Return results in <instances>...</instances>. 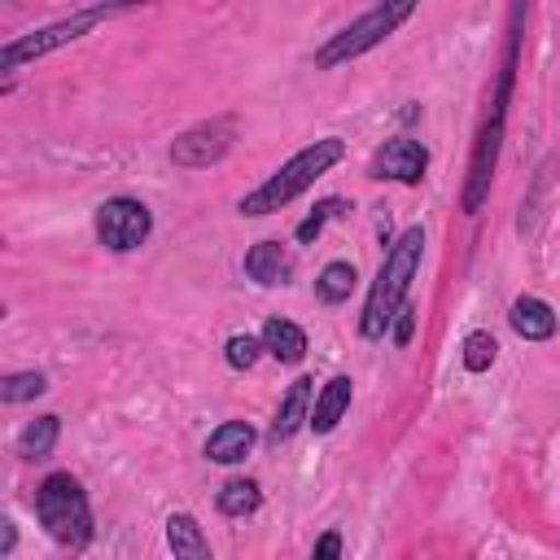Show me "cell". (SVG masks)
Masks as SVG:
<instances>
[{
  "label": "cell",
  "instance_id": "cell-10",
  "mask_svg": "<svg viewBox=\"0 0 560 560\" xmlns=\"http://www.w3.org/2000/svg\"><path fill=\"white\" fill-rule=\"evenodd\" d=\"M512 328L521 337H529V341H542V337L556 332V315H551V306L542 298H516L512 302Z\"/></svg>",
  "mask_w": 560,
  "mask_h": 560
},
{
  "label": "cell",
  "instance_id": "cell-6",
  "mask_svg": "<svg viewBox=\"0 0 560 560\" xmlns=\"http://www.w3.org/2000/svg\"><path fill=\"white\" fill-rule=\"evenodd\" d=\"M424 162H429L424 144H416V140H407V136H398V140H389V144L372 158V175H376V179L416 184V179L424 175Z\"/></svg>",
  "mask_w": 560,
  "mask_h": 560
},
{
  "label": "cell",
  "instance_id": "cell-5",
  "mask_svg": "<svg viewBox=\"0 0 560 560\" xmlns=\"http://www.w3.org/2000/svg\"><path fill=\"white\" fill-rule=\"evenodd\" d=\"M96 232H101V241H105L109 249L127 254V249H136V245L149 236V210H144L140 201H131V197H114V201L101 206Z\"/></svg>",
  "mask_w": 560,
  "mask_h": 560
},
{
  "label": "cell",
  "instance_id": "cell-13",
  "mask_svg": "<svg viewBox=\"0 0 560 560\" xmlns=\"http://www.w3.org/2000/svg\"><path fill=\"white\" fill-rule=\"evenodd\" d=\"M262 350H271L280 363H298V359L306 354V337H302L298 324H289V319H271V324L262 328Z\"/></svg>",
  "mask_w": 560,
  "mask_h": 560
},
{
  "label": "cell",
  "instance_id": "cell-19",
  "mask_svg": "<svg viewBox=\"0 0 560 560\" xmlns=\"http://www.w3.org/2000/svg\"><path fill=\"white\" fill-rule=\"evenodd\" d=\"M494 350H499V346H494L490 332H468V337H464V368H468V372H486V368L494 363Z\"/></svg>",
  "mask_w": 560,
  "mask_h": 560
},
{
  "label": "cell",
  "instance_id": "cell-9",
  "mask_svg": "<svg viewBox=\"0 0 560 560\" xmlns=\"http://www.w3.org/2000/svg\"><path fill=\"white\" fill-rule=\"evenodd\" d=\"M289 254L276 245V241H262V245H254L249 254H245V271L258 280V284H284L289 280Z\"/></svg>",
  "mask_w": 560,
  "mask_h": 560
},
{
  "label": "cell",
  "instance_id": "cell-11",
  "mask_svg": "<svg viewBox=\"0 0 560 560\" xmlns=\"http://www.w3.org/2000/svg\"><path fill=\"white\" fill-rule=\"evenodd\" d=\"M249 446H254V429H249V424H241V420H232V424H219V429L210 433L206 455H210V459H219V464H236V459H245V455H249Z\"/></svg>",
  "mask_w": 560,
  "mask_h": 560
},
{
  "label": "cell",
  "instance_id": "cell-17",
  "mask_svg": "<svg viewBox=\"0 0 560 560\" xmlns=\"http://www.w3.org/2000/svg\"><path fill=\"white\" fill-rule=\"evenodd\" d=\"M166 538H171L175 556H206V538H201L192 516H171L166 521Z\"/></svg>",
  "mask_w": 560,
  "mask_h": 560
},
{
  "label": "cell",
  "instance_id": "cell-12",
  "mask_svg": "<svg viewBox=\"0 0 560 560\" xmlns=\"http://www.w3.org/2000/svg\"><path fill=\"white\" fill-rule=\"evenodd\" d=\"M346 407H350V376H332V381L324 385V394L315 398V411H311L315 433H328V429L346 416Z\"/></svg>",
  "mask_w": 560,
  "mask_h": 560
},
{
  "label": "cell",
  "instance_id": "cell-3",
  "mask_svg": "<svg viewBox=\"0 0 560 560\" xmlns=\"http://www.w3.org/2000/svg\"><path fill=\"white\" fill-rule=\"evenodd\" d=\"M35 508H39L44 529H48L57 542H70V547L88 542V534H92V512H88V499H83V490H79V481H74L70 472H52V477L39 486Z\"/></svg>",
  "mask_w": 560,
  "mask_h": 560
},
{
  "label": "cell",
  "instance_id": "cell-24",
  "mask_svg": "<svg viewBox=\"0 0 560 560\" xmlns=\"http://www.w3.org/2000/svg\"><path fill=\"white\" fill-rule=\"evenodd\" d=\"M341 551V538L337 534H324L319 542H315V556H337Z\"/></svg>",
  "mask_w": 560,
  "mask_h": 560
},
{
  "label": "cell",
  "instance_id": "cell-1",
  "mask_svg": "<svg viewBox=\"0 0 560 560\" xmlns=\"http://www.w3.org/2000/svg\"><path fill=\"white\" fill-rule=\"evenodd\" d=\"M420 245H424V232H420V228H407V232L398 236V245L389 249V258H385L376 284H372V293H368V306H363V324H359L363 337H381V332L394 324V315H398V306H402V298H407V284H411V276H416V267H420Z\"/></svg>",
  "mask_w": 560,
  "mask_h": 560
},
{
  "label": "cell",
  "instance_id": "cell-8",
  "mask_svg": "<svg viewBox=\"0 0 560 560\" xmlns=\"http://www.w3.org/2000/svg\"><path fill=\"white\" fill-rule=\"evenodd\" d=\"M223 149H228V127H197V131H188L184 140H175L171 158L184 162V166H206V162L219 158Z\"/></svg>",
  "mask_w": 560,
  "mask_h": 560
},
{
  "label": "cell",
  "instance_id": "cell-18",
  "mask_svg": "<svg viewBox=\"0 0 560 560\" xmlns=\"http://www.w3.org/2000/svg\"><path fill=\"white\" fill-rule=\"evenodd\" d=\"M258 486L254 481H228L223 490H219V508L228 512V516H249L254 508H258Z\"/></svg>",
  "mask_w": 560,
  "mask_h": 560
},
{
  "label": "cell",
  "instance_id": "cell-23",
  "mask_svg": "<svg viewBox=\"0 0 560 560\" xmlns=\"http://www.w3.org/2000/svg\"><path fill=\"white\" fill-rule=\"evenodd\" d=\"M394 319H398L394 337H398V341H407V337H411V324H416V311H411V306H398V315H394Z\"/></svg>",
  "mask_w": 560,
  "mask_h": 560
},
{
  "label": "cell",
  "instance_id": "cell-15",
  "mask_svg": "<svg viewBox=\"0 0 560 560\" xmlns=\"http://www.w3.org/2000/svg\"><path fill=\"white\" fill-rule=\"evenodd\" d=\"M52 442H57V416H39L35 424H26V429H22L18 451H22L26 459H44V455L52 451Z\"/></svg>",
  "mask_w": 560,
  "mask_h": 560
},
{
  "label": "cell",
  "instance_id": "cell-21",
  "mask_svg": "<svg viewBox=\"0 0 560 560\" xmlns=\"http://www.w3.org/2000/svg\"><path fill=\"white\" fill-rule=\"evenodd\" d=\"M39 389H44V376L39 372H22V376H9L0 394H4V402H22V398H35Z\"/></svg>",
  "mask_w": 560,
  "mask_h": 560
},
{
  "label": "cell",
  "instance_id": "cell-7",
  "mask_svg": "<svg viewBox=\"0 0 560 560\" xmlns=\"http://www.w3.org/2000/svg\"><path fill=\"white\" fill-rule=\"evenodd\" d=\"M101 13H79V18H70V22H57V26H48V31H39V35H31V39H22V44H9L4 48V66L13 70L22 57H39V52H48V48H57V44H66V39H79L92 22H96Z\"/></svg>",
  "mask_w": 560,
  "mask_h": 560
},
{
  "label": "cell",
  "instance_id": "cell-2",
  "mask_svg": "<svg viewBox=\"0 0 560 560\" xmlns=\"http://www.w3.org/2000/svg\"><path fill=\"white\" fill-rule=\"evenodd\" d=\"M341 158V140H315L311 149H302V153H293L262 188H254L245 201H241V214H271V210H280L284 201H293L302 188H311L332 162Z\"/></svg>",
  "mask_w": 560,
  "mask_h": 560
},
{
  "label": "cell",
  "instance_id": "cell-20",
  "mask_svg": "<svg viewBox=\"0 0 560 560\" xmlns=\"http://www.w3.org/2000/svg\"><path fill=\"white\" fill-rule=\"evenodd\" d=\"M258 350H262V341H258V337H249V332L228 337V363H232V368H254Z\"/></svg>",
  "mask_w": 560,
  "mask_h": 560
},
{
  "label": "cell",
  "instance_id": "cell-14",
  "mask_svg": "<svg viewBox=\"0 0 560 560\" xmlns=\"http://www.w3.org/2000/svg\"><path fill=\"white\" fill-rule=\"evenodd\" d=\"M306 402H311V381L302 376V381L289 385V394H284V402H280V411H276L271 438H289V433H298V424L306 420Z\"/></svg>",
  "mask_w": 560,
  "mask_h": 560
},
{
  "label": "cell",
  "instance_id": "cell-25",
  "mask_svg": "<svg viewBox=\"0 0 560 560\" xmlns=\"http://www.w3.org/2000/svg\"><path fill=\"white\" fill-rule=\"evenodd\" d=\"M109 4H136V0H109Z\"/></svg>",
  "mask_w": 560,
  "mask_h": 560
},
{
  "label": "cell",
  "instance_id": "cell-16",
  "mask_svg": "<svg viewBox=\"0 0 560 560\" xmlns=\"http://www.w3.org/2000/svg\"><path fill=\"white\" fill-rule=\"evenodd\" d=\"M354 280H359V276H354L350 262H328V267L319 271V280H315V289H319L324 302H341V298H350Z\"/></svg>",
  "mask_w": 560,
  "mask_h": 560
},
{
  "label": "cell",
  "instance_id": "cell-4",
  "mask_svg": "<svg viewBox=\"0 0 560 560\" xmlns=\"http://www.w3.org/2000/svg\"><path fill=\"white\" fill-rule=\"evenodd\" d=\"M411 9H416V0H381L368 18H359L350 31H341V35L319 52V66H337V61H346V57L368 52L372 44H381L385 35H394V31L411 18Z\"/></svg>",
  "mask_w": 560,
  "mask_h": 560
},
{
  "label": "cell",
  "instance_id": "cell-22",
  "mask_svg": "<svg viewBox=\"0 0 560 560\" xmlns=\"http://www.w3.org/2000/svg\"><path fill=\"white\" fill-rule=\"evenodd\" d=\"M337 210H341V201H324V206H319V214H311V219L298 228V241H311V236L324 228V219H328V214H337Z\"/></svg>",
  "mask_w": 560,
  "mask_h": 560
}]
</instances>
